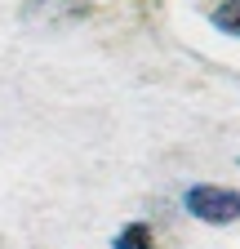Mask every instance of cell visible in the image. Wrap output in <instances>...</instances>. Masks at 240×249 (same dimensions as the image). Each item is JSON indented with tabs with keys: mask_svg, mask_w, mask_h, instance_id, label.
<instances>
[{
	"mask_svg": "<svg viewBox=\"0 0 240 249\" xmlns=\"http://www.w3.org/2000/svg\"><path fill=\"white\" fill-rule=\"evenodd\" d=\"M49 9H63V18H71V14H80L85 5H80V0H36V5H32V14H36V18H45Z\"/></svg>",
	"mask_w": 240,
	"mask_h": 249,
	"instance_id": "cell-4",
	"label": "cell"
},
{
	"mask_svg": "<svg viewBox=\"0 0 240 249\" xmlns=\"http://www.w3.org/2000/svg\"><path fill=\"white\" fill-rule=\"evenodd\" d=\"M116 249H152V231H147V223H129L125 231L116 236Z\"/></svg>",
	"mask_w": 240,
	"mask_h": 249,
	"instance_id": "cell-3",
	"label": "cell"
},
{
	"mask_svg": "<svg viewBox=\"0 0 240 249\" xmlns=\"http://www.w3.org/2000/svg\"><path fill=\"white\" fill-rule=\"evenodd\" d=\"M209 18H214V27H218V31H227V36H236V40H240V0H223V5L209 14Z\"/></svg>",
	"mask_w": 240,
	"mask_h": 249,
	"instance_id": "cell-2",
	"label": "cell"
},
{
	"mask_svg": "<svg viewBox=\"0 0 240 249\" xmlns=\"http://www.w3.org/2000/svg\"><path fill=\"white\" fill-rule=\"evenodd\" d=\"M187 213H196L200 223H236L240 218V192L214 182H196L187 192Z\"/></svg>",
	"mask_w": 240,
	"mask_h": 249,
	"instance_id": "cell-1",
	"label": "cell"
}]
</instances>
